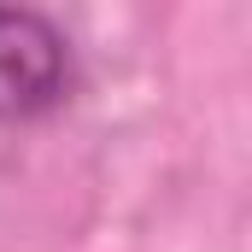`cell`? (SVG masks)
<instances>
[{
  "mask_svg": "<svg viewBox=\"0 0 252 252\" xmlns=\"http://www.w3.org/2000/svg\"><path fill=\"white\" fill-rule=\"evenodd\" d=\"M70 88V47L30 6H0V124L53 112Z\"/></svg>",
  "mask_w": 252,
  "mask_h": 252,
  "instance_id": "6da1fadb",
  "label": "cell"
}]
</instances>
